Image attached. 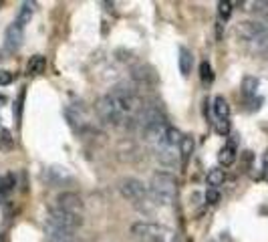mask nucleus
<instances>
[{"mask_svg":"<svg viewBox=\"0 0 268 242\" xmlns=\"http://www.w3.org/2000/svg\"><path fill=\"white\" fill-rule=\"evenodd\" d=\"M264 33H268V27L264 23H258V20H242L236 27V35L244 40H256Z\"/></svg>","mask_w":268,"mask_h":242,"instance_id":"nucleus-6","label":"nucleus"},{"mask_svg":"<svg viewBox=\"0 0 268 242\" xmlns=\"http://www.w3.org/2000/svg\"><path fill=\"white\" fill-rule=\"evenodd\" d=\"M252 160H254V153H252V151H244V153H242V162H244V166H250Z\"/></svg>","mask_w":268,"mask_h":242,"instance_id":"nucleus-30","label":"nucleus"},{"mask_svg":"<svg viewBox=\"0 0 268 242\" xmlns=\"http://www.w3.org/2000/svg\"><path fill=\"white\" fill-rule=\"evenodd\" d=\"M171 242H182V234H175V236H173V240H171Z\"/></svg>","mask_w":268,"mask_h":242,"instance_id":"nucleus-33","label":"nucleus"},{"mask_svg":"<svg viewBox=\"0 0 268 242\" xmlns=\"http://www.w3.org/2000/svg\"><path fill=\"white\" fill-rule=\"evenodd\" d=\"M131 234L139 242H166L168 228L153 222H135L131 226Z\"/></svg>","mask_w":268,"mask_h":242,"instance_id":"nucleus-4","label":"nucleus"},{"mask_svg":"<svg viewBox=\"0 0 268 242\" xmlns=\"http://www.w3.org/2000/svg\"><path fill=\"white\" fill-rule=\"evenodd\" d=\"M216 134L228 136L230 134V119H218L216 121Z\"/></svg>","mask_w":268,"mask_h":242,"instance_id":"nucleus-26","label":"nucleus"},{"mask_svg":"<svg viewBox=\"0 0 268 242\" xmlns=\"http://www.w3.org/2000/svg\"><path fill=\"white\" fill-rule=\"evenodd\" d=\"M192 63H194L192 51H190L188 47H180V73H182L184 77L190 75V71H192Z\"/></svg>","mask_w":268,"mask_h":242,"instance_id":"nucleus-14","label":"nucleus"},{"mask_svg":"<svg viewBox=\"0 0 268 242\" xmlns=\"http://www.w3.org/2000/svg\"><path fill=\"white\" fill-rule=\"evenodd\" d=\"M12 188H14V173L0 175V202L12 192Z\"/></svg>","mask_w":268,"mask_h":242,"instance_id":"nucleus-19","label":"nucleus"},{"mask_svg":"<svg viewBox=\"0 0 268 242\" xmlns=\"http://www.w3.org/2000/svg\"><path fill=\"white\" fill-rule=\"evenodd\" d=\"M248 111H256V109H260V105H262V99L260 97H252V99H248Z\"/></svg>","mask_w":268,"mask_h":242,"instance_id":"nucleus-29","label":"nucleus"},{"mask_svg":"<svg viewBox=\"0 0 268 242\" xmlns=\"http://www.w3.org/2000/svg\"><path fill=\"white\" fill-rule=\"evenodd\" d=\"M177 196V178L169 172H155L149 186V198L153 204L169 206Z\"/></svg>","mask_w":268,"mask_h":242,"instance_id":"nucleus-1","label":"nucleus"},{"mask_svg":"<svg viewBox=\"0 0 268 242\" xmlns=\"http://www.w3.org/2000/svg\"><path fill=\"white\" fill-rule=\"evenodd\" d=\"M25 95H27V91L20 89V93H18V97H16V103H14V117H16L18 123H20V119H22V105H25Z\"/></svg>","mask_w":268,"mask_h":242,"instance_id":"nucleus-25","label":"nucleus"},{"mask_svg":"<svg viewBox=\"0 0 268 242\" xmlns=\"http://www.w3.org/2000/svg\"><path fill=\"white\" fill-rule=\"evenodd\" d=\"M44 69H47V59H44L42 55L31 57V61H29V65H27V73H29V75H42Z\"/></svg>","mask_w":268,"mask_h":242,"instance_id":"nucleus-13","label":"nucleus"},{"mask_svg":"<svg viewBox=\"0 0 268 242\" xmlns=\"http://www.w3.org/2000/svg\"><path fill=\"white\" fill-rule=\"evenodd\" d=\"M119 192L123 198H127V200L135 206L139 212L143 214H151L153 210V202L149 198V188H145V184L137 178H125L121 180L119 184Z\"/></svg>","mask_w":268,"mask_h":242,"instance_id":"nucleus-2","label":"nucleus"},{"mask_svg":"<svg viewBox=\"0 0 268 242\" xmlns=\"http://www.w3.org/2000/svg\"><path fill=\"white\" fill-rule=\"evenodd\" d=\"M47 222H53V224H57V226H61V228H65V230L75 232L77 228L83 226V218H81V214L65 212V210H61L59 206L51 204V206H49V218H47Z\"/></svg>","mask_w":268,"mask_h":242,"instance_id":"nucleus-5","label":"nucleus"},{"mask_svg":"<svg viewBox=\"0 0 268 242\" xmlns=\"http://www.w3.org/2000/svg\"><path fill=\"white\" fill-rule=\"evenodd\" d=\"M214 113L218 119H230V105L222 95H218L214 99Z\"/></svg>","mask_w":268,"mask_h":242,"instance_id":"nucleus-16","label":"nucleus"},{"mask_svg":"<svg viewBox=\"0 0 268 242\" xmlns=\"http://www.w3.org/2000/svg\"><path fill=\"white\" fill-rule=\"evenodd\" d=\"M131 79L147 87V85H155L158 83V75H155L153 67H149V65H137V67L131 69Z\"/></svg>","mask_w":268,"mask_h":242,"instance_id":"nucleus-9","label":"nucleus"},{"mask_svg":"<svg viewBox=\"0 0 268 242\" xmlns=\"http://www.w3.org/2000/svg\"><path fill=\"white\" fill-rule=\"evenodd\" d=\"M216 35H218V40L222 38V23H218V27H216Z\"/></svg>","mask_w":268,"mask_h":242,"instance_id":"nucleus-32","label":"nucleus"},{"mask_svg":"<svg viewBox=\"0 0 268 242\" xmlns=\"http://www.w3.org/2000/svg\"><path fill=\"white\" fill-rule=\"evenodd\" d=\"M182 131L177 129V127H171V125H168V129H166V139H164V143H166V147H171V145H180V141H182Z\"/></svg>","mask_w":268,"mask_h":242,"instance_id":"nucleus-20","label":"nucleus"},{"mask_svg":"<svg viewBox=\"0 0 268 242\" xmlns=\"http://www.w3.org/2000/svg\"><path fill=\"white\" fill-rule=\"evenodd\" d=\"M14 147V139L10 136L8 129H0V149H12Z\"/></svg>","mask_w":268,"mask_h":242,"instance_id":"nucleus-24","label":"nucleus"},{"mask_svg":"<svg viewBox=\"0 0 268 242\" xmlns=\"http://www.w3.org/2000/svg\"><path fill=\"white\" fill-rule=\"evenodd\" d=\"M200 79H202L204 85H210L214 81V73H212V65L208 61L200 63Z\"/></svg>","mask_w":268,"mask_h":242,"instance_id":"nucleus-21","label":"nucleus"},{"mask_svg":"<svg viewBox=\"0 0 268 242\" xmlns=\"http://www.w3.org/2000/svg\"><path fill=\"white\" fill-rule=\"evenodd\" d=\"M44 232H47V242H77L75 232L65 230L53 222H44Z\"/></svg>","mask_w":268,"mask_h":242,"instance_id":"nucleus-8","label":"nucleus"},{"mask_svg":"<svg viewBox=\"0 0 268 242\" xmlns=\"http://www.w3.org/2000/svg\"><path fill=\"white\" fill-rule=\"evenodd\" d=\"M2 103H6V97H4V95H0V105H2Z\"/></svg>","mask_w":268,"mask_h":242,"instance_id":"nucleus-34","label":"nucleus"},{"mask_svg":"<svg viewBox=\"0 0 268 242\" xmlns=\"http://www.w3.org/2000/svg\"><path fill=\"white\" fill-rule=\"evenodd\" d=\"M194 147H196L194 138H192V136H184L182 141H180V156H182V162H184V164H188V160L192 158Z\"/></svg>","mask_w":268,"mask_h":242,"instance_id":"nucleus-17","label":"nucleus"},{"mask_svg":"<svg viewBox=\"0 0 268 242\" xmlns=\"http://www.w3.org/2000/svg\"><path fill=\"white\" fill-rule=\"evenodd\" d=\"M258 85H260V81H258V77H252V75H246L242 79V95L246 97V99H252V97H256V91H258Z\"/></svg>","mask_w":268,"mask_h":242,"instance_id":"nucleus-12","label":"nucleus"},{"mask_svg":"<svg viewBox=\"0 0 268 242\" xmlns=\"http://www.w3.org/2000/svg\"><path fill=\"white\" fill-rule=\"evenodd\" d=\"M236 158H238V153H236V145H232V143H226L224 147L220 149V153H218V162L224 166V168H228V166H232L234 162H236Z\"/></svg>","mask_w":268,"mask_h":242,"instance_id":"nucleus-11","label":"nucleus"},{"mask_svg":"<svg viewBox=\"0 0 268 242\" xmlns=\"http://www.w3.org/2000/svg\"><path fill=\"white\" fill-rule=\"evenodd\" d=\"M158 162L164 166H175V153H171L169 149H160L158 151Z\"/></svg>","mask_w":268,"mask_h":242,"instance_id":"nucleus-23","label":"nucleus"},{"mask_svg":"<svg viewBox=\"0 0 268 242\" xmlns=\"http://www.w3.org/2000/svg\"><path fill=\"white\" fill-rule=\"evenodd\" d=\"M232 8H234V2H228V0H220L218 2V14L222 20H228L232 16Z\"/></svg>","mask_w":268,"mask_h":242,"instance_id":"nucleus-22","label":"nucleus"},{"mask_svg":"<svg viewBox=\"0 0 268 242\" xmlns=\"http://www.w3.org/2000/svg\"><path fill=\"white\" fill-rule=\"evenodd\" d=\"M224 180H226V173H224V170H220V168L210 170L208 175H206L208 186H210V188H216V190H218V186L224 184Z\"/></svg>","mask_w":268,"mask_h":242,"instance_id":"nucleus-18","label":"nucleus"},{"mask_svg":"<svg viewBox=\"0 0 268 242\" xmlns=\"http://www.w3.org/2000/svg\"><path fill=\"white\" fill-rule=\"evenodd\" d=\"M22 38H25V29H20L16 23H12L4 33V42L8 51H18L22 47Z\"/></svg>","mask_w":268,"mask_h":242,"instance_id":"nucleus-10","label":"nucleus"},{"mask_svg":"<svg viewBox=\"0 0 268 242\" xmlns=\"http://www.w3.org/2000/svg\"><path fill=\"white\" fill-rule=\"evenodd\" d=\"M55 206H59L65 212H73V214L83 212V200H81V196L75 194V192H61L55 198Z\"/></svg>","mask_w":268,"mask_h":242,"instance_id":"nucleus-7","label":"nucleus"},{"mask_svg":"<svg viewBox=\"0 0 268 242\" xmlns=\"http://www.w3.org/2000/svg\"><path fill=\"white\" fill-rule=\"evenodd\" d=\"M204 200H206V204H218V202H220V192H218L216 188L206 190V194H204Z\"/></svg>","mask_w":268,"mask_h":242,"instance_id":"nucleus-27","label":"nucleus"},{"mask_svg":"<svg viewBox=\"0 0 268 242\" xmlns=\"http://www.w3.org/2000/svg\"><path fill=\"white\" fill-rule=\"evenodd\" d=\"M12 79H14V75H12L10 71H6V69H0V87H6V85H10V83H12Z\"/></svg>","mask_w":268,"mask_h":242,"instance_id":"nucleus-28","label":"nucleus"},{"mask_svg":"<svg viewBox=\"0 0 268 242\" xmlns=\"http://www.w3.org/2000/svg\"><path fill=\"white\" fill-rule=\"evenodd\" d=\"M95 109H97V115L105 121V123H109V125H113V127H133V125H137V121H135V117H125L123 113H121V109L115 105V101L111 99V95H103L97 103H95Z\"/></svg>","mask_w":268,"mask_h":242,"instance_id":"nucleus-3","label":"nucleus"},{"mask_svg":"<svg viewBox=\"0 0 268 242\" xmlns=\"http://www.w3.org/2000/svg\"><path fill=\"white\" fill-rule=\"evenodd\" d=\"M262 168H264V172L268 173V151H266V156H264V160H262Z\"/></svg>","mask_w":268,"mask_h":242,"instance_id":"nucleus-31","label":"nucleus"},{"mask_svg":"<svg viewBox=\"0 0 268 242\" xmlns=\"http://www.w3.org/2000/svg\"><path fill=\"white\" fill-rule=\"evenodd\" d=\"M33 8H34V4H31V2H25V4L20 6L18 16H16V20H14V23H16L20 29H25L27 25H31V18H33Z\"/></svg>","mask_w":268,"mask_h":242,"instance_id":"nucleus-15","label":"nucleus"}]
</instances>
